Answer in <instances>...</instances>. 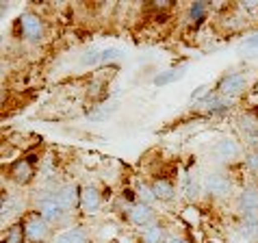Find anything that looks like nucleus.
<instances>
[{"label": "nucleus", "instance_id": "1a4fd4ad", "mask_svg": "<svg viewBox=\"0 0 258 243\" xmlns=\"http://www.w3.org/2000/svg\"><path fill=\"white\" fill-rule=\"evenodd\" d=\"M9 176H11L13 183H18V185H28V183L33 180V176H35L33 163L28 161V159L16 161V163H13V165L9 167Z\"/></svg>", "mask_w": 258, "mask_h": 243}, {"label": "nucleus", "instance_id": "bb28decb", "mask_svg": "<svg viewBox=\"0 0 258 243\" xmlns=\"http://www.w3.org/2000/svg\"><path fill=\"white\" fill-rule=\"evenodd\" d=\"M204 94H209V89H206V85H200V87L189 96V100H191V102H200V98H202Z\"/></svg>", "mask_w": 258, "mask_h": 243}, {"label": "nucleus", "instance_id": "39448f33", "mask_svg": "<svg viewBox=\"0 0 258 243\" xmlns=\"http://www.w3.org/2000/svg\"><path fill=\"white\" fill-rule=\"evenodd\" d=\"M236 206H239L243 217H258V187L249 185L243 189L239 200H236Z\"/></svg>", "mask_w": 258, "mask_h": 243}, {"label": "nucleus", "instance_id": "9b49d317", "mask_svg": "<svg viewBox=\"0 0 258 243\" xmlns=\"http://www.w3.org/2000/svg\"><path fill=\"white\" fill-rule=\"evenodd\" d=\"M232 104V98H226V96H221V94H209L204 100H200L198 102V106L202 111H206V113H219V111H226L228 106Z\"/></svg>", "mask_w": 258, "mask_h": 243}, {"label": "nucleus", "instance_id": "9d476101", "mask_svg": "<svg viewBox=\"0 0 258 243\" xmlns=\"http://www.w3.org/2000/svg\"><path fill=\"white\" fill-rule=\"evenodd\" d=\"M102 206V196L96 187H83L81 189V209L87 215H96Z\"/></svg>", "mask_w": 258, "mask_h": 243}, {"label": "nucleus", "instance_id": "f257e3e1", "mask_svg": "<svg viewBox=\"0 0 258 243\" xmlns=\"http://www.w3.org/2000/svg\"><path fill=\"white\" fill-rule=\"evenodd\" d=\"M202 185H204L206 194L211 198H217V200L228 198L232 194V187H234L232 176L228 174V171H211V174H206Z\"/></svg>", "mask_w": 258, "mask_h": 243}, {"label": "nucleus", "instance_id": "f3484780", "mask_svg": "<svg viewBox=\"0 0 258 243\" xmlns=\"http://www.w3.org/2000/svg\"><path fill=\"white\" fill-rule=\"evenodd\" d=\"M54 243H89V237L83 228H70L54 239Z\"/></svg>", "mask_w": 258, "mask_h": 243}, {"label": "nucleus", "instance_id": "5701e85b", "mask_svg": "<svg viewBox=\"0 0 258 243\" xmlns=\"http://www.w3.org/2000/svg\"><path fill=\"white\" fill-rule=\"evenodd\" d=\"M100 52H102V50H87V52L83 54L81 63L83 66H96V63H100Z\"/></svg>", "mask_w": 258, "mask_h": 243}, {"label": "nucleus", "instance_id": "f03ea898", "mask_svg": "<svg viewBox=\"0 0 258 243\" xmlns=\"http://www.w3.org/2000/svg\"><path fill=\"white\" fill-rule=\"evenodd\" d=\"M245 87H247V74H243V72H230V74H226L217 83V94L226 96V98H236Z\"/></svg>", "mask_w": 258, "mask_h": 243}, {"label": "nucleus", "instance_id": "6e6552de", "mask_svg": "<svg viewBox=\"0 0 258 243\" xmlns=\"http://www.w3.org/2000/svg\"><path fill=\"white\" fill-rule=\"evenodd\" d=\"M52 198L59 202V206L66 213L74 211L76 206H81V189H78L76 185H66V187H61Z\"/></svg>", "mask_w": 258, "mask_h": 243}, {"label": "nucleus", "instance_id": "dca6fc26", "mask_svg": "<svg viewBox=\"0 0 258 243\" xmlns=\"http://www.w3.org/2000/svg\"><path fill=\"white\" fill-rule=\"evenodd\" d=\"M239 131L243 133V137L249 139L252 144H254V141H258V122L252 115L239 117Z\"/></svg>", "mask_w": 258, "mask_h": 243}, {"label": "nucleus", "instance_id": "7ed1b4c3", "mask_svg": "<svg viewBox=\"0 0 258 243\" xmlns=\"http://www.w3.org/2000/svg\"><path fill=\"white\" fill-rule=\"evenodd\" d=\"M20 26H22L24 39L33 41V44L41 41V39H44V35H46L44 20H41L39 16H35V13H24V16L20 18Z\"/></svg>", "mask_w": 258, "mask_h": 243}, {"label": "nucleus", "instance_id": "f8f14e48", "mask_svg": "<svg viewBox=\"0 0 258 243\" xmlns=\"http://www.w3.org/2000/svg\"><path fill=\"white\" fill-rule=\"evenodd\" d=\"M37 211H39V215L48 221V224L61 221L63 213H66V211H63L61 206H59V202H56L54 198H46V200H41V202L37 204Z\"/></svg>", "mask_w": 258, "mask_h": 243}, {"label": "nucleus", "instance_id": "cd10ccee", "mask_svg": "<svg viewBox=\"0 0 258 243\" xmlns=\"http://www.w3.org/2000/svg\"><path fill=\"white\" fill-rule=\"evenodd\" d=\"M243 48H258V35H254V37H247L245 41H243Z\"/></svg>", "mask_w": 258, "mask_h": 243}, {"label": "nucleus", "instance_id": "6ab92c4d", "mask_svg": "<svg viewBox=\"0 0 258 243\" xmlns=\"http://www.w3.org/2000/svg\"><path fill=\"white\" fill-rule=\"evenodd\" d=\"M187 18H189V24L198 26V24L206 18V5H204V3H193V5H189Z\"/></svg>", "mask_w": 258, "mask_h": 243}, {"label": "nucleus", "instance_id": "a211bd4d", "mask_svg": "<svg viewBox=\"0 0 258 243\" xmlns=\"http://www.w3.org/2000/svg\"><path fill=\"white\" fill-rule=\"evenodd\" d=\"M200 189H204V185H200V180H198V176H196V174H189L187 178H184L182 194H184V198H187L189 202H193V200L200 196Z\"/></svg>", "mask_w": 258, "mask_h": 243}, {"label": "nucleus", "instance_id": "2eb2a0df", "mask_svg": "<svg viewBox=\"0 0 258 243\" xmlns=\"http://www.w3.org/2000/svg\"><path fill=\"white\" fill-rule=\"evenodd\" d=\"M167 241V232L161 224H152L141 232V243H165Z\"/></svg>", "mask_w": 258, "mask_h": 243}, {"label": "nucleus", "instance_id": "4be33fe9", "mask_svg": "<svg viewBox=\"0 0 258 243\" xmlns=\"http://www.w3.org/2000/svg\"><path fill=\"white\" fill-rule=\"evenodd\" d=\"M137 196L141 200V204H148V206H152L156 202V196H154V191L152 187H148V185H139V189H137Z\"/></svg>", "mask_w": 258, "mask_h": 243}, {"label": "nucleus", "instance_id": "a878e982", "mask_svg": "<svg viewBox=\"0 0 258 243\" xmlns=\"http://www.w3.org/2000/svg\"><path fill=\"white\" fill-rule=\"evenodd\" d=\"M117 109V104L113 106V109H106V106H102V109H98V111H94V113H89V119H94V122H98V119H104V117H109L113 111Z\"/></svg>", "mask_w": 258, "mask_h": 243}, {"label": "nucleus", "instance_id": "20e7f679", "mask_svg": "<svg viewBox=\"0 0 258 243\" xmlns=\"http://www.w3.org/2000/svg\"><path fill=\"white\" fill-rule=\"evenodd\" d=\"M24 232H26V239L31 243H44L50 234V224L41 215H35L31 219H26Z\"/></svg>", "mask_w": 258, "mask_h": 243}, {"label": "nucleus", "instance_id": "393cba45", "mask_svg": "<svg viewBox=\"0 0 258 243\" xmlns=\"http://www.w3.org/2000/svg\"><path fill=\"white\" fill-rule=\"evenodd\" d=\"M245 167L252 174H258V152H247L245 154Z\"/></svg>", "mask_w": 258, "mask_h": 243}, {"label": "nucleus", "instance_id": "412c9836", "mask_svg": "<svg viewBox=\"0 0 258 243\" xmlns=\"http://www.w3.org/2000/svg\"><path fill=\"white\" fill-rule=\"evenodd\" d=\"M26 239V232H24V226H9V230L5 232V239L3 243H24Z\"/></svg>", "mask_w": 258, "mask_h": 243}, {"label": "nucleus", "instance_id": "ddd939ff", "mask_svg": "<svg viewBox=\"0 0 258 243\" xmlns=\"http://www.w3.org/2000/svg\"><path fill=\"white\" fill-rule=\"evenodd\" d=\"M152 191H154L156 200H161V202H169V200L176 198V187L167 178H156L152 183Z\"/></svg>", "mask_w": 258, "mask_h": 243}, {"label": "nucleus", "instance_id": "423d86ee", "mask_svg": "<svg viewBox=\"0 0 258 243\" xmlns=\"http://www.w3.org/2000/svg\"><path fill=\"white\" fill-rule=\"evenodd\" d=\"M128 219H131V224L133 226H137V228H143L146 230L148 226H152L156 224V213L152 206H148V204H135L131 211H128Z\"/></svg>", "mask_w": 258, "mask_h": 243}, {"label": "nucleus", "instance_id": "b1692460", "mask_svg": "<svg viewBox=\"0 0 258 243\" xmlns=\"http://www.w3.org/2000/svg\"><path fill=\"white\" fill-rule=\"evenodd\" d=\"M119 56H121V50H119V48H106V50H102V52H100V63L119 59Z\"/></svg>", "mask_w": 258, "mask_h": 243}, {"label": "nucleus", "instance_id": "aec40b11", "mask_svg": "<svg viewBox=\"0 0 258 243\" xmlns=\"http://www.w3.org/2000/svg\"><path fill=\"white\" fill-rule=\"evenodd\" d=\"M184 76V70L182 68H174V70H165L163 74H159L154 78V85H159V87H163V85H167V83H174L178 81V78H182Z\"/></svg>", "mask_w": 258, "mask_h": 243}, {"label": "nucleus", "instance_id": "c85d7f7f", "mask_svg": "<svg viewBox=\"0 0 258 243\" xmlns=\"http://www.w3.org/2000/svg\"><path fill=\"white\" fill-rule=\"evenodd\" d=\"M167 243H187V241H184V239H178V237H176V239H169Z\"/></svg>", "mask_w": 258, "mask_h": 243}, {"label": "nucleus", "instance_id": "0eeeda50", "mask_svg": "<svg viewBox=\"0 0 258 243\" xmlns=\"http://www.w3.org/2000/svg\"><path fill=\"white\" fill-rule=\"evenodd\" d=\"M213 152H215V156H217L219 161L232 163V161H236L241 156V146H239V141H236V139L224 137V139H219L217 144H215Z\"/></svg>", "mask_w": 258, "mask_h": 243}, {"label": "nucleus", "instance_id": "4468645a", "mask_svg": "<svg viewBox=\"0 0 258 243\" xmlns=\"http://www.w3.org/2000/svg\"><path fill=\"white\" fill-rule=\"evenodd\" d=\"M236 228H239V234L245 241H256L258 239V217H241Z\"/></svg>", "mask_w": 258, "mask_h": 243}]
</instances>
